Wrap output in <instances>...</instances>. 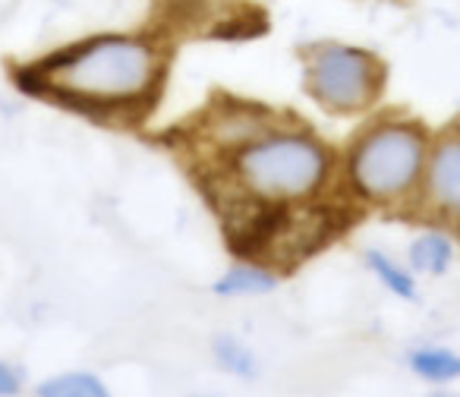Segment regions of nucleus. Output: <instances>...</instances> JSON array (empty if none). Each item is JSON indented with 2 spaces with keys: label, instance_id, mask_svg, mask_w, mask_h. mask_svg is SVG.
Returning a JSON list of instances; mask_svg holds the SVG:
<instances>
[{
  "label": "nucleus",
  "instance_id": "f257e3e1",
  "mask_svg": "<svg viewBox=\"0 0 460 397\" xmlns=\"http://www.w3.org/2000/svg\"><path fill=\"white\" fill-rule=\"evenodd\" d=\"M171 48L148 32H102L70 41L22 64L13 79L29 95L48 98L83 114H133L158 98Z\"/></svg>",
  "mask_w": 460,
  "mask_h": 397
},
{
  "label": "nucleus",
  "instance_id": "f03ea898",
  "mask_svg": "<svg viewBox=\"0 0 460 397\" xmlns=\"http://www.w3.org/2000/svg\"><path fill=\"white\" fill-rule=\"evenodd\" d=\"M230 183L256 206H294L319 196L332 177V152L300 127H271L227 154Z\"/></svg>",
  "mask_w": 460,
  "mask_h": 397
},
{
  "label": "nucleus",
  "instance_id": "7ed1b4c3",
  "mask_svg": "<svg viewBox=\"0 0 460 397\" xmlns=\"http://www.w3.org/2000/svg\"><path fill=\"white\" fill-rule=\"evenodd\" d=\"M432 139L416 120H376L347 152V183L366 202L394 206L422 190Z\"/></svg>",
  "mask_w": 460,
  "mask_h": 397
},
{
  "label": "nucleus",
  "instance_id": "20e7f679",
  "mask_svg": "<svg viewBox=\"0 0 460 397\" xmlns=\"http://www.w3.org/2000/svg\"><path fill=\"white\" fill-rule=\"evenodd\" d=\"M303 89L328 114L369 110L385 92V64L344 41H315L303 54Z\"/></svg>",
  "mask_w": 460,
  "mask_h": 397
},
{
  "label": "nucleus",
  "instance_id": "39448f33",
  "mask_svg": "<svg viewBox=\"0 0 460 397\" xmlns=\"http://www.w3.org/2000/svg\"><path fill=\"white\" fill-rule=\"evenodd\" d=\"M422 192L435 212L447 215L460 227V129H451L432 142Z\"/></svg>",
  "mask_w": 460,
  "mask_h": 397
},
{
  "label": "nucleus",
  "instance_id": "423d86ee",
  "mask_svg": "<svg viewBox=\"0 0 460 397\" xmlns=\"http://www.w3.org/2000/svg\"><path fill=\"white\" fill-rule=\"evenodd\" d=\"M407 262L410 271L416 275H429V278H438L451 269L454 262V243L447 234L441 231H426L410 243L407 250Z\"/></svg>",
  "mask_w": 460,
  "mask_h": 397
},
{
  "label": "nucleus",
  "instance_id": "0eeeda50",
  "mask_svg": "<svg viewBox=\"0 0 460 397\" xmlns=\"http://www.w3.org/2000/svg\"><path fill=\"white\" fill-rule=\"evenodd\" d=\"M278 287V278L271 275L265 265H256V262H243V265H234L227 269L215 284L217 296H265Z\"/></svg>",
  "mask_w": 460,
  "mask_h": 397
},
{
  "label": "nucleus",
  "instance_id": "6e6552de",
  "mask_svg": "<svg viewBox=\"0 0 460 397\" xmlns=\"http://www.w3.org/2000/svg\"><path fill=\"white\" fill-rule=\"evenodd\" d=\"M407 366L422 378V382L445 384L460 378V353L447 347H416L407 353Z\"/></svg>",
  "mask_w": 460,
  "mask_h": 397
},
{
  "label": "nucleus",
  "instance_id": "1a4fd4ad",
  "mask_svg": "<svg viewBox=\"0 0 460 397\" xmlns=\"http://www.w3.org/2000/svg\"><path fill=\"white\" fill-rule=\"evenodd\" d=\"M366 265H369V271L378 278V284H382L388 294L401 296V300H416V281L407 265H401L397 259H391L388 252H382V250L366 252Z\"/></svg>",
  "mask_w": 460,
  "mask_h": 397
},
{
  "label": "nucleus",
  "instance_id": "9d476101",
  "mask_svg": "<svg viewBox=\"0 0 460 397\" xmlns=\"http://www.w3.org/2000/svg\"><path fill=\"white\" fill-rule=\"evenodd\" d=\"M39 397H114L92 372H60L39 384Z\"/></svg>",
  "mask_w": 460,
  "mask_h": 397
},
{
  "label": "nucleus",
  "instance_id": "9b49d317",
  "mask_svg": "<svg viewBox=\"0 0 460 397\" xmlns=\"http://www.w3.org/2000/svg\"><path fill=\"white\" fill-rule=\"evenodd\" d=\"M215 357H217V363L227 372H234V375H252V372H256L252 353L246 350L237 338H230V334H221V338L215 340Z\"/></svg>",
  "mask_w": 460,
  "mask_h": 397
},
{
  "label": "nucleus",
  "instance_id": "f8f14e48",
  "mask_svg": "<svg viewBox=\"0 0 460 397\" xmlns=\"http://www.w3.org/2000/svg\"><path fill=\"white\" fill-rule=\"evenodd\" d=\"M20 388H22L20 369L0 359V397H16V394H20Z\"/></svg>",
  "mask_w": 460,
  "mask_h": 397
},
{
  "label": "nucleus",
  "instance_id": "ddd939ff",
  "mask_svg": "<svg viewBox=\"0 0 460 397\" xmlns=\"http://www.w3.org/2000/svg\"><path fill=\"white\" fill-rule=\"evenodd\" d=\"M429 397H460V394H451V391H438V394H429Z\"/></svg>",
  "mask_w": 460,
  "mask_h": 397
}]
</instances>
